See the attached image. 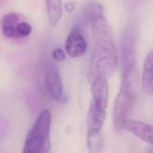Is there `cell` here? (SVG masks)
<instances>
[{
	"label": "cell",
	"mask_w": 153,
	"mask_h": 153,
	"mask_svg": "<svg viewBox=\"0 0 153 153\" xmlns=\"http://www.w3.org/2000/svg\"><path fill=\"white\" fill-rule=\"evenodd\" d=\"M93 38V50L88 72V80L96 75L109 78L118 63L117 49L111 26L104 15L90 21Z\"/></svg>",
	"instance_id": "1"
},
{
	"label": "cell",
	"mask_w": 153,
	"mask_h": 153,
	"mask_svg": "<svg viewBox=\"0 0 153 153\" xmlns=\"http://www.w3.org/2000/svg\"><path fill=\"white\" fill-rule=\"evenodd\" d=\"M137 76L138 73L122 75L121 88L115 99L113 113L114 127L117 133L123 129L132 110L134 100L133 86Z\"/></svg>",
	"instance_id": "2"
},
{
	"label": "cell",
	"mask_w": 153,
	"mask_h": 153,
	"mask_svg": "<svg viewBox=\"0 0 153 153\" xmlns=\"http://www.w3.org/2000/svg\"><path fill=\"white\" fill-rule=\"evenodd\" d=\"M51 121L48 110L44 109L39 114L27 135L23 153H50Z\"/></svg>",
	"instance_id": "3"
},
{
	"label": "cell",
	"mask_w": 153,
	"mask_h": 153,
	"mask_svg": "<svg viewBox=\"0 0 153 153\" xmlns=\"http://www.w3.org/2000/svg\"><path fill=\"white\" fill-rule=\"evenodd\" d=\"M45 85L48 93L59 100L63 94V84L58 69L53 63H48L45 69Z\"/></svg>",
	"instance_id": "4"
},
{
	"label": "cell",
	"mask_w": 153,
	"mask_h": 153,
	"mask_svg": "<svg viewBox=\"0 0 153 153\" xmlns=\"http://www.w3.org/2000/svg\"><path fill=\"white\" fill-rule=\"evenodd\" d=\"M65 50L74 58L82 56L86 51L87 42L78 26H75L72 28L66 41Z\"/></svg>",
	"instance_id": "5"
},
{
	"label": "cell",
	"mask_w": 153,
	"mask_h": 153,
	"mask_svg": "<svg viewBox=\"0 0 153 153\" xmlns=\"http://www.w3.org/2000/svg\"><path fill=\"white\" fill-rule=\"evenodd\" d=\"M91 84V91L95 103L105 109L108 104V83L107 78L103 75H96L88 80Z\"/></svg>",
	"instance_id": "6"
},
{
	"label": "cell",
	"mask_w": 153,
	"mask_h": 153,
	"mask_svg": "<svg viewBox=\"0 0 153 153\" xmlns=\"http://www.w3.org/2000/svg\"><path fill=\"white\" fill-rule=\"evenodd\" d=\"M123 129L128 131L142 140L152 145V127L151 125L139 121L127 120L124 123Z\"/></svg>",
	"instance_id": "7"
},
{
	"label": "cell",
	"mask_w": 153,
	"mask_h": 153,
	"mask_svg": "<svg viewBox=\"0 0 153 153\" xmlns=\"http://www.w3.org/2000/svg\"><path fill=\"white\" fill-rule=\"evenodd\" d=\"M105 109L92 102L87 116V133H96L101 131L105 118Z\"/></svg>",
	"instance_id": "8"
},
{
	"label": "cell",
	"mask_w": 153,
	"mask_h": 153,
	"mask_svg": "<svg viewBox=\"0 0 153 153\" xmlns=\"http://www.w3.org/2000/svg\"><path fill=\"white\" fill-rule=\"evenodd\" d=\"M153 53L151 51L145 60L143 71L142 77V87L143 92L148 96H151L153 93Z\"/></svg>",
	"instance_id": "9"
},
{
	"label": "cell",
	"mask_w": 153,
	"mask_h": 153,
	"mask_svg": "<svg viewBox=\"0 0 153 153\" xmlns=\"http://www.w3.org/2000/svg\"><path fill=\"white\" fill-rule=\"evenodd\" d=\"M46 5L49 22L51 25L55 26L62 16V0H46Z\"/></svg>",
	"instance_id": "10"
},
{
	"label": "cell",
	"mask_w": 153,
	"mask_h": 153,
	"mask_svg": "<svg viewBox=\"0 0 153 153\" xmlns=\"http://www.w3.org/2000/svg\"><path fill=\"white\" fill-rule=\"evenodd\" d=\"M104 139L102 132L87 133V147L90 153H100L103 148Z\"/></svg>",
	"instance_id": "11"
},
{
	"label": "cell",
	"mask_w": 153,
	"mask_h": 153,
	"mask_svg": "<svg viewBox=\"0 0 153 153\" xmlns=\"http://www.w3.org/2000/svg\"><path fill=\"white\" fill-rule=\"evenodd\" d=\"M84 14L85 17L90 21L96 17L103 15V8L99 3H91L85 7Z\"/></svg>",
	"instance_id": "12"
},
{
	"label": "cell",
	"mask_w": 153,
	"mask_h": 153,
	"mask_svg": "<svg viewBox=\"0 0 153 153\" xmlns=\"http://www.w3.org/2000/svg\"><path fill=\"white\" fill-rule=\"evenodd\" d=\"M19 18L17 14L11 13L6 14L2 20V28L8 27H16L19 23Z\"/></svg>",
	"instance_id": "13"
},
{
	"label": "cell",
	"mask_w": 153,
	"mask_h": 153,
	"mask_svg": "<svg viewBox=\"0 0 153 153\" xmlns=\"http://www.w3.org/2000/svg\"><path fill=\"white\" fill-rule=\"evenodd\" d=\"M16 30L20 38L26 37L30 34L32 27L28 23L26 22H21L17 25Z\"/></svg>",
	"instance_id": "14"
},
{
	"label": "cell",
	"mask_w": 153,
	"mask_h": 153,
	"mask_svg": "<svg viewBox=\"0 0 153 153\" xmlns=\"http://www.w3.org/2000/svg\"><path fill=\"white\" fill-rule=\"evenodd\" d=\"M2 33H3V35L7 38H20L16 30V27H3Z\"/></svg>",
	"instance_id": "15"
},
{
	"label": "cell",
	"mask_w": 153,
	"mask_h": 153,
	"mask_svg": "<svg viewBox=\"0 0 153 153\" xmlns=\"http://www.w3.org/2000/svg\"><path fill=\"white\" fill-rule=\"evenodd\" d=\"M53 57L57 62H62L65 59V54L62 49L56 48L53 51Z\"/></svg>",
	"instance_id": "16"
},
{
	"label": "cell",
	"mask_w": 153,
	"mask_h": 153,
	"mask_svg": "<svg viewBox=\"0 0 153 153\" xmlns=\"http://www.w3.org/2000/svg\"><path fill=\"white\" fill-rule=\"evenodd\" d=\"M75 5H76V3L74 1H69L66 2L65 6L66 11L69 13H72L75 9Z\"/></svg>",
	"instance_id": "17"
}]
</instances>
